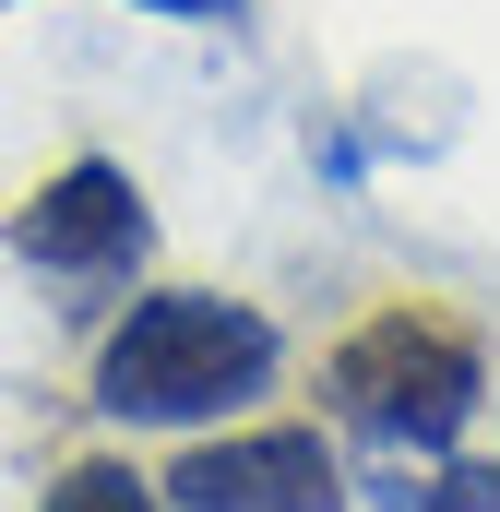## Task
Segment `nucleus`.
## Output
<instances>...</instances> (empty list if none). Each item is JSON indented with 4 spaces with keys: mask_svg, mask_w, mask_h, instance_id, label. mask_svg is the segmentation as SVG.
Wrapping results in <instances>:
<instances>
[{
    "mask_svg": "<svg viewBox=\"0 0 500 512\" xmlns=\"http://www.w3.org/2000/svg\"><path fill=\"white\" fill-rule=\"evenodd\" d=\"M274 370H286V334L262 310L215 286H155L96 346V405L131 429H203V417H239L250 393H274Z\"/></svg>",
    "mask_w": 500,
    "mask_h": 512,
    "instance_id": "f257e3e1",
    "label": "nucleus"
},
{
    "mask_svg": "<svg viewBox=\"0 0 500 512\" xmlns=\"http://www.w3.org/2000/svg\"><path fill=\"white\" fill-rule=\"evenodd\" d=\"M370 512H500V465H381Z\"/></svg>",
    "mask_w": 500,
    "mask_h": 512,
    "instance_id": "39448f33",
    "label": "nucleus"
},
{
    "mask_svg": "<svg viewBox=\"0 0 500 512\" xmlns=\"http://www.w3.org/2000/svg\"><path fill=\"white\" fill-rule=\"evenodd\" d=\"M155 489L167 512H346V465L322 453V429H239L179 453Z\"/></svg>",
    "mask_w": 500,
    "mask_h": 512,
    "instance_id": "20e7f679",
    "label": "nucleus"
},
{
    "mask_svg": "<svg viewBox=\"0 0 500 512\" xmlns=\"http://www.w3.org/2000/svg\"><path fill=\"white\" fill-rule=\"evenodd\" d=\"M322 405H334L358 441H381V453H453L465 417L489 405V346H477L453 310L393 298V310H370V322L322 358Z\"/></svg>",
    "mask_w": 500,
    "mask_h": 512,
    "instance_id": "f03ea898",
    "label": "nucleus"
},
{
    "mask_svg": "<svg viewBox=\"0 0 500 512\" xmlns=\"http://www.w3.org/2000/svg\"><path fill=\"white\" fill-rule=\"evenodd\" d=\"M36 512H167V489L131 477V465H108V453H84V465H60V489Z\"/></svg>",
    "mask_w": 500,
    "mask_h": 512,
    "instance_id": "423d86ee",
    "label": "nucleus"
},
{
    "mask_svg": "<svg viewBox=\"0 0 500 512\" xmlns=\"http://www.w3.org/2000/svg\"><path fill=\"white\" fill-rule=\"evenodd\" d=\"M131 12H179V24H227L239 0H131Z\"/></svg>",
    "mask_w": 500,
    "mask_h": 512,
    "instance_id": "0eeeda50",
    "label": "nucleus"
},
{
    "mask_svg": "<svg viewBox=\"0 0 500 512\" xmlns=\"http://www.w3.org/2000/svg\"><path fill=\"white\" fill-rule=\"evenodd\" d=\"M12 251L36 262V274L108 286V274H131V262L155 251V215H143L131 167H108V155H72L48 191H24V215H12Z\"/></svg>",
    "mask_w": 500,
    "mask_h": 512,
    "instance_id": "7ed1b4c3",
    "label": "nucleus"
}]
</instances>
